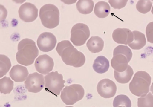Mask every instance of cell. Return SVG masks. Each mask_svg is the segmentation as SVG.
Here are the masks:
<instances>
[{
    "label": "cell",
    "mask_w": 153,
    "mask_h": 107,
    "mask_svg": "<svg viewBox=\"0 0 153 107\" xmlns=\"http://www.w3.org/2000/svg\"><path fill=\"white\" fill-rule=\"evenodd\" d=\"M56 50L67 65L79 68L83 66L86 62L85 55L74 48L69 41L65 40L59 42Z\"/></svg>",
    "instance_id": "1"
},
{
    "label": "cell",
    "mask_w": 153,
    "mask_h": 107,
    "mask_svg": "<svg viewBox=\"0 0 153 107\" xmlns=\"http://www.w3.org/2000/svg\"><path fill=\"white\" fill-rule=\"evenodd\" d=\"M39 54L36 42L31 39H25L19 43L16 60L20 65L29 66L33 63Z\"/></svg>",
    "instance_id": "2"
},
{
    "label": "cell",
    "mask_w": 153,
    "mask_h": 107,
    "mask_svg": "<svg viewBox=\"0 0 153 107\" xmlns=\"http://www.w3.org/2000/svg\"><path fill=\"white\" fill-rule=\"evenodd\" d=\"M151 77L146 72L140 71L135 73L129 84L130 91L137 97H144L150 91Z\"/></svg>",
    "instance_id": "3"
},
{
    "label": "cell",
    "mask_w": 153,
    "mask_h": 107,
    "mask_svg": "<svg viewBox=\"0 0 153 107\" xmlns=\"http://www.w3.org/2000/svg\"><path fill=\"white\" fill-rule=\"evenodd\" d=\"M113 57L111 60V65L115 71L122 72L127 68L128 63L132 57L131 49L128 46L120 45L114 50Z\"/></svg>",
    "instance_id": "4"
},
{
    "label": "cell",
    "mask_w": 153,
    "mask_h": 107,
    "mask_svg": "<svg viewBox=\"0 0 153 107\" xmlns=\"http://www.w3.org/2000/svg\"><path fill=\"white\" fill-rule=\"evenodd\" d=\"M60 13L59 9L54 5L48 4L40 9L39 17L44 26L48 29H53L59 24Z\"/></svg>",
    "instance_id": "5"
},
{
    "label": "cell",
    "mask_w": 153,
    "mask_h": 107,
    "mask_svg": "<svg viewBox=\"0 0 153 107\" xmlns=\"http://www.w3.org/2000/svg\"><path fill=\"white\" fill-rule=\"evenodd\" d=\"M85 90L82 85L73 84L66 86L61 92V100L67 105H72L83 99Z\"/></svg>",
    "instance_id": "6"
},
{
    "label": "cell",
    "mask_w": 153,
    "mask_h": 107,
    "mask_svg": "<svg viewBox=\"0 0 153 107\" xmlns=\"http://www.w3.org/2000/svg\"><path fill=\"white\" fill-rule=\"evenodd\" d=\"M45 90L56 96L60 95L66 82L62 74H59L57 71L48 74L45 77Z\"/></svg>",
    "instance_id": "7"
},
{
    "label": "cell",
    "mask_w": 153,
    "mask_h": 107,
    "mask_svg": "<svg viewBox=\"0 0 153 107\" xmlns=\"http://www.w3.org/2000/svg\"><path fill=\"white\" fill-rule=\"evenodd\" d=\"M90 36L89 28L86 24L77 23L71 28L70 40L75 46L84 45Z\"/></svg>",
    "instance_id": "8"
},
{
    "label": "cell",
    "mask_w": 153,
    "mask_h": 107,
    "mask_svg": "<svg viewBox=\"0 0 153 107\" xmlns=\"http://www.w3.org/2000/svg\"><path fill=\"white\" fill-rule=\"evenodd\" d=\"M25 84L26 89L29 92H39L45 85L44 77L42 74L37 72L30 74L26 78Z\"/></svg>",
    "instance_id": "9"
},
{
    "label": "cell",
    "mask_w": 153,
    "mask_h": 107,
    "mask_svg": "<svg viewBox=\"0 0 153 107\" xmlns=\"http://www.w3.org/2000/svg\"><path fill=\"white\" fill-rule=\"evenodd\" d=\"M97 88L99 95L105 99H109L114 96L117 89L115 83L108 79L100 80Z\"/></svg>",
    "instance_id": "10"
},
{
    "label": "cell",
    "mask_w": 153,
    "mask_h": 107,
    "mask_svg": "<svg viewBox=\"0 0 153 107\" xmlns=\"http://www.w3.org/2000/svg\"><path fill=\"white\" fill-rule=\"evenodd\" d=\"M18 13L21 19L26 22L35 21L38 16V9L30 2H26L20 6Z\"/></svg>",
    "instance_id": "11"
},
{
    "label": "cell",
    "mask_w": 153,
    "mask_h": 107,
    "mask_svg": "<svg viewBox=\"0 0 153 107\" xmlns=\"http://www.w3.org/2000/svg\"><path fill=\"white\" fill-rule=\"evenodd\" d=\"M57 42V39L53 34L46 32L41 33L39 36L37 45L41 51L48 52L54 49Z\"/></svg>",
    "instance_id": "12"
},
{
    "label": "cell",
    "mask_w": 153,
    "mask_h": 107,
    "mask_svg": "<svg viewBox=\"0 0 153 107\" xmlns=\"http://www.w3.org/2000/svg\"><path fill=\"white\" fill-rule=\"evenodd\" d=\"M54 65V63L52 58L46 54L39 56L35 63L36 70L43 75H46L52 71Z\"/></svg>",
    "instance_id": "13"
},
{
    "label": "cell",
    "mask_w": 153,
    "mask_h": 107,
    "mask_svg": "<svg viewBox=\"0 0 153 107\" xmlns=\"http://www.w3.org/2000/svg\"><path fill=\"white\" fill-rule=\"evenodd\" d=\"M112 38L118 44L128 45L133 41L134 34L128 29L119 28L114 30Z\"/></svg>",
    "instance_id": "14"
},
{
    "label": "cell",
    "mask_w": 153,
    "mask_h": 107,
    "mask_svg": "<svg viewBox=\"0 0 153 107\" xmlns=\"http://www.w3.org/2000/svg\"><path fill=\"white\" fill-rule=\"evenodd\" d=\"M28 75L27 68L19 65L13 66L10 72V76L12 80L17 82L24 81Z\"/></svg>",
    "instance_id": "15"
},
{
    "label": "cell",
    "mask_w": 153,
    "mask_h": 107,
    "mask_svg": "<svg viewBox=\"0 0 153 107\" xmlns=\"http://www.w3.org/2000/svg\"><path fill=\"white\" fill-rule=\"evenodd\" d=\"M110 64L108 59L103 56L96 58L93 65V68L98 74H102L108 71Z\"/></svg>",
    "instance_id": "16"
},
{
    "label": "cell",
    "mask_w": 153,
    "mask_h": 107,
    "mask_svg": "<svg viewBox=\"0 0 153 107\" xmlns=\"http://www.w3.org/2000/svg\"><path fill=\"white\" fill-rule=\"evenodd\" d=\"M86 46L91 53H97L102 51L104 48V42L100 36H91L88 41Z\"/></svg>",
    "instance_id": "17"
},
{
    "label": "cell",
    "mask_w": 153,
    "mask_h": 107,
    "mask_svg": "<svg viewBox=\"0 0 153 107\" xmlns=\"http://www.w3.org/2000/svg\"><path fill=\"white\" fill-rule=\"evenodd\" d=\"M133 33L134 40L128 45L133 50H140L146 45V39L145 35L137 31H133Z\"/></svg>",
    "instance_id": "18"
},
{
    "label": "cell",
    "mask_w": 153,
    "mask_h": 107,
    "mask_svg": "<svg viewBox=\"0 0 153 107\" xmlns=\"http://www.w3.org/2000/svg\"><path fill=\"white\" fill-rule=\"evenodd\" d=\"M133 74V70L129 65H128L127 68L124 71L119 72L115 70L114 71L115 80L119 83L121 84L128 83L132 78Z\"/></svg>",
    "instance_id": "19"
},
{
    "label": "cell",
    "mask_w": 153,
    "mask_h": 107,
    "mask_svg": "<svg viewBox=\"0 0 153 107\" xmlns=\"http://www.w3.org/2000/svg\"><path fill=\"white\" fill-rule=\"evenodd\" d=\"M110 12V7L107 2L100 1L97 2L95 6L94 12L95 14L100 18H105L108 16Z\"/></svg>",
    "instance_id": "20"
},
{
    "label": "cell",
    "mask_w": 153,
    "mask_h": 107,
    "mask_svg": "<svg viewBox=\"0 0 153 107\" xmlns=\"http://www.w3.org/2000/svg\"><path fill=\"white\" fill-rule=\"evenodd\" d=\"M94 1L89 0H81L78 1L76 4L78 11L81 14H88L93 10Z\"/></svg>",
    "instance_id": "21"
},
{
    "label": "cell",
    "mask_w": 153,
    "mask_h": 107,
    "mask_svg": "<svg viewBox=\"0 0 153 107\" xmlns=\"http://www.w3.org/2000/svg\"><path fill=\"white\" fill-rule=\"evenodd\" d=\"M14 83L10 78L4 77L0 80V91L1 94H9L13 89Z\"/></svg>",
    "instance_id": "22"
},
{
    "label": "cell",
    "mask_w": 153,
    "mask_h": 107,
    "mask_svg": "<svg viewBox=\"0 0 153 107\" xmlns=\"http://www.w3.org/2000/svg\"><path fill=\"white\" fill-rule=\"evenodd\" d=\"M1 68H0V77L2 78L7 75L12 66V64L10 59L6 55H0Z\"/></svg>",
    "instance_id": "23"
},
{
    "label": "cell",
    "mask_w": 153,
    "mask_h": 107,
    "mask_svg": "<svg viewBox=\"0 0 153 107\" xmlns=\"http://www.w3.org/2000/svg\"><path fill=\"white\" fill-rule=\"evenodd\" d=\"M125 106L131 107V103L130 99L126 95H119L115 97L113 102V106Z\"/></svg>",
    "instance_id": "24"
},
{
    "label": "cell",
    "mask_w": 153,
    "mask_h": 107,
    "mask_svg": "<svg viewBox=\"0 0 153 107\" xmlns=\"http://www.w3.org/2000/svg\"><path fill=\"white\" fill-rule=\"evenodd\" d=\"M152 6V3L150 1H139L136 4L137 10L143 14H146L150 12Z\"/></svg>",
    "instance_id": "25"
},
{
    "label": "cell",
    "mask_w": 153,
    "mask_h": 107,
    "mask_svg": "<svg viewBox=\"0 0 153 107\" xmlns=\"http://www.w3.org/2000/svg\"><path fill=\"white\" fill-rule=\"evenodd\" d=\"M143 97L138 99V106L153 107V95L151 93H149Z\"/></svg>",
    "instance_id": "26"
},
{
    "label": "cell",
    "mask_w": 153,
    "mask_h": 107,
    "mask_svg": "<svg viewBox=\"0 0 153 107\" xmlns=\"http://www.w3.org/2000/svg\"><path fill=\"white\" fill-rule=\"evenodd\" d=\"M128 1H109V3L110 4L111 7L114 9H121L123 8L126 6Z\"/></svg>",
    "instance_id": "27"
},
{
    "label": "cell",
    "mask_w": 153,
    "mask_h": 107,
    "mask_svg": "<svg viewBox=\"0 0 153 107\" xmlns=\"http://www.w3.org/2000/svg\"><path fill=\"white\" fill-rule=\"evenodd\" d=\"M153 22L148 24L146 28V36L148 41L153 43Z\"/></svg>",
    "instance_id": "28"
},
{
    "label": "cell",
    "mask_w": 153,
    "mask_h": 107,
    "mask_svg": "<svg viewBox=\"0 0 153 107\" xmlns=\"http://www.w3.org/2000/svg\"><path fill=\"white\" fill-rule=\"evenodd\" d=\"M1 21H4L7 17V11L5 8L2 5H1Z\"/></svg>",
    "instance_id": "29"
}]
</instances>
